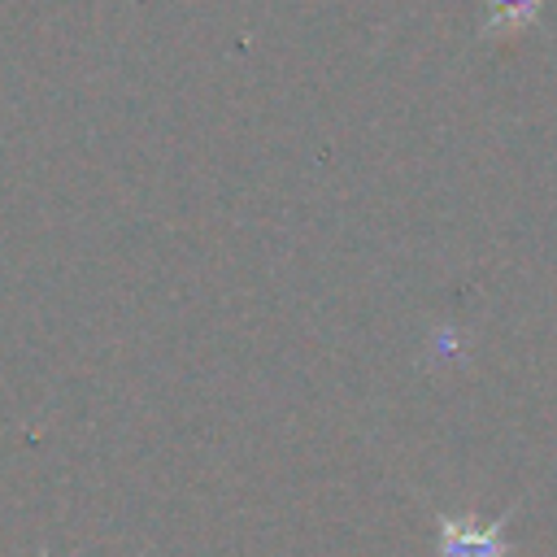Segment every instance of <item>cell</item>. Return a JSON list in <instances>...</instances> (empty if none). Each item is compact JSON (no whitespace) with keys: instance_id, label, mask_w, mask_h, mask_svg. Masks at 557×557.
Instances as JSON below:
<instances>
[{"instance_id":"1","label":"cell","mask_w":557,"mask_h":557,"mask_svg":"<svg viewBox=\"0 0 557 557\" xmlns=\"http://www.w3.org/2000/svg\"><path fill=\"white\" fill-rule=\"evenodd\" d=\"M440 557H505V518H440Z\"/></svg>"}]
</instances>
